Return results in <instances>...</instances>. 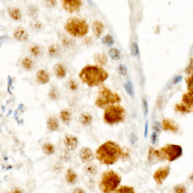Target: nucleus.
<instances>
[{
  "instance_id": "1",
  "label": "nucleus",
  "mask_w": 193,
  "mask_h": 193,
  "mask_svg": "<svg viewBox=\"0 0 193 193\" xmlns=\"http://www.w3.org/2000/svg\"><path fill=\"white\" fill-rule=\"evenodd\" d=\"M122 155L119 146L112 141H108L101 145L96 151L97 159L103 164H115Z\"/></svg>"
},
{
  "instance_id": "2",
  "label": "nucleus",
  "mask_w": 193,
  "mask_h": 193,
  "mask_svg": "<svg viewBox=\"0 0 193 193\" xmlns=\"http://www.w3.org/2000/svg\"><path fill=\"white\" fill-rule=\"evenodd\" d=\"M79 77L83 82L86 84L87 86H98L107 79L108 74L101 67L87 65L81 71Z\"/></svg>"
},
{
  "instance_id": "3",
  "label": "nucleus",
  "mask_w": 193,
  "mask_h": 193,
  "mask_svg": "<svg viewBox=\"0 0 193 193\" xmlns=\"http://www.w3.org/2000/svg\"><path fill=\"white\" fill-rule=\"evenodd\" d=\"M65 29L68 33L75 37H81L88 33L89 26L86 21L77 17H71L66 21Z\"/></svg>"
},
{
  "instance_id": "4",
  "label": "nucleus",
  "mask_w": 193,
  "mask_h": 193,
  "mask_svg": "<svg viewBox=\"0 0 193 193\" xmlns=\"http://www.w3.org/2000/svg\"><path fill=\"white\" fill-rule=\"evenodd\" d=\"M121 178L113 171H107L104 173L99 184V189L104 193L115 191L119 185Z\"/></svg>"
},
{
  "instance_id": "5",
  "label": "nucleus",
  "mask_w": 193,
  "mask_h": 193,
  "mask_svg": "<svg viewBox=\"0 0 193 193\" xmlns=\"http://www.w3.org/2000/svg\"><path fill=\"white\" fill-rule=\"evenodd\" d=\"M125 117V110L119 105H110L104 112V119L108 124L113 125L122 121Z\"/></svg>"
},
{
  "instance_id": "6",
  "label": "nucleus",
  "mask_w": 193,
  "mask_h": 193,
  "mask_svg": "<svg viewBox=\"0 0 193 193\" xmlns=\"http://www.w3.org/2000/svg\"><path fill=\"white\" fill-rule=\"evenodd\" d=\"M120 102L121 98L119 95L112 92L109 89L104 87L99 92L95 101V105L99 108H104L109 104H113Z\"/></svg>"
},
{
  "instance_id": "7",
  "label": "nucleus",
  "mask_w": 193,
  "mask_h": 193,
  "mask_svg": "<svg viewBox=\"0 0 193 193\" xmlns=\"http://www.w3.org/2000/svg\"><path fill=\"white\" fill-rule=\"evenodd\" d=\"M160 151L164 159L170 162L178 159L182 155V148L176 144H167L161 148Z\"/></svg>"
},
{
  "instance_id": "8",
  "label": "nucleus",
  "mask_w": 193,
  "mask_h": 193,
  "mask_svg": "<svg viewBox=\"0 0 193 193\" xmlns=\"http://www.w3.org/2000/svg\"><path fill=\"white\" fill-rule=\"evenodd\" d=\"M176 109L183 113L193 112V94L189 92L183 95L182 103L177 105Z\"/></svg>"
},
{
  "instance_id": "9",
  "label": "nucleus",
  "mask_w": 193,
  "mask_h": 193,
  "mask_svg": "<svg viewBox=\"0 0 193 193\" xmlns=\"http://www.w3.org/2000/svg\"><path fill=\"white\" fill-rule=\"evenodd\" d=\"M62 6L67 12L73 13L79 10L82 6L81 0H62Z\"/></svg>"
},
{
  "instance_id": "10",
  "label": "nucleus",
  "mask_w": 193,
  "mask_h": 193,
  "mask_svg": "<svg viewBox=\"0 0 193 193\" xmlns=\"http://www.w3.org/2000/svg\"><path fill=\"white\" fill-rule=\"evenodd\" d=\"M170 173V168L164 166L158 169L153 174V179L158 185H161L166 180Z\"/></svg>"
},
{
  "instance_id": "11",
  "label": "nucleus",
  "mask_w": 193,
  "mask_h": 193,
  "mask_svg": "<svg viewBox=\"0 0 193 193\" xmlns=\"http://www.w3.org/2000/svg\"><path fill=\"white\" fill-rule=\"evenodd\" d=\"M13 36L17 41L25 42L29 38V33L23 27H18L14 30Z\"/></svg>"
},
{
  "instance_id": "12",
  "label": "nucleus",
  "mask_w": 193,
  "mask_h": 193,
  "mask_svg": "<svg viewBox=\"0 0 193 193\" xmlns=\"http://www.w3.org/2000/svg\"><path fill=\"white\" fill-rule=\"evenodd\" d=\"M79 156L83 163L90 162L94 159V154L92 150L88 147H84L81 150Z\"/></svg>"
},
{
  "instance_id": "13",
  "label": "nucleus",
  "mask_w": 193,
  "mask_h": 193,
  "mask_svg": "<svg viewBox=\"0 0 193 193\" xmlns=\"http://www.w3.org/2000/svg\"><path fill=\"white\" fill-rule=\"evenodd\" d=\"M64 143L66 148L69 150H74L77 147L78 140L77 138L71 135H67L65 137Z\"/></svg>"
},
{
  "instance_id": "14",
  "label": "nucleus",
  "mask_w": 193,
  "mask_h": 193,
  "mask_svg": "<svg viewBox=\"0 0 193 193\" xmlns=\"http://www.w3.org/2000/svg\"><path fill=\"white\" fill-rule=\"evenodd\" d=\"M92 29L93 33L96 37H99L102 35L105 29L104 25L102 22L99 21H95L92 24Z\"/></svg>"
},
{
  "instance_id": "15",
  "label": "nucleus",
  "mask_w": 193,
  "mask_h": 193,
  "mask_svg": "<svg viewBox=\"0 0 193 193\" xmlns=\"http://www.w3.org/2000/svg\"><path fill=\"white\" fill-rule=\"evenodd\" d=\"M53 71L54 73L58 78H64L67 73L66 67L62 64H56L54 66Z\"/></svg>"
},
{
  "instance_id": "16",
  "label": "nucleus",
  "mask_w": 193,
  "mask_h": 193,
  "mask_svg": "<svg viewBox=\"0 0 193 193\" xmlns=\"http://www.w3.org/2000/svg\"><path fill=\"white\" fill-rule=\"evenodd\" d=\"M163 129L166 130H170L173 132H176L178 131V126L176 125V123H174V121H173L172 120L169 119H163Z\"/></svg>"
},
{
  "instance_id": "17",
  "label": "nucleus",
  "mask_w": 193,
  "mask_h": 193,
  "mask_svg": "<svg viewBox=\"0 0 193 193\" xmlns=\"http://www.w3.org/2000/svg\"><path fill=\"white\" fill-rule=\"evenodd\" d=\"M9 15L12 19L15 21H21L22 18V15L20 10L17 8L12 7L8 9Z\"/></svg>"
},
{
  "instance_id": "18",
  "label": "nucleus",
  "mask_w": 193,
  "mask_h": 193,
  "mask_svg": "<svg viewBox=\"0 0 193 193\" xmlns=\"http://www.w3.org/2000/svg\"><path fill=\"white\" fill-rule=\"evenodd\" d=\"M37 80L41 84L47 83L50 81V75L44 70H39L36 74Z\"/></svg>"
},
{
  "instance_id": "19",
  "label": "nucleus",
  "mask_w": 193,
  "mask_h": 193,
  "mask_svg": "<svg viewBox=\"0 0 193 193\" xmlns=\"http://www.w3.org/2000/svg\"><path fill=\"white\" fill-rule=\"evenodd\" d=\"M92 121V116L90 113L84 112L79 117V121L83 126H88L90 125Z\"/></svg>"
},
{
  "instance_id": "20",
  "label": "nucleus",
  "mask_w": 193,
  "mask_h": 193,
  "mask_svg": "<svg viewBox=\"0 0 193 193\" xmlns=\"http://www.w3.org/2000/svg\"><path fill=\"white\" fill-rule=\"evenodd\" d=\"M94 60L95 62L100 66L105 65L108 61L106 55L103 53H98L94 56Z\"/></svg>"
},
{
  "instance_id": "21",
  "label": "nucleus",
  "mask_w": 193,
  "mask_h": 193,
  "mask_svg": "<svg viewBox=\"0 0 193 193\" xmlns=\"http://www.w3.org/2000/svg\"><path fill=\"white\" fill-rule=\"evenodd\" d=\"M66 179L69 184H74L77 180V175L73 169H69L66 172Z\"/></svg>"
},
{
  "instance_id": "22",
  "label": "nucleus",
  "mask_w": 193,
  "mask_h": 193,
  "mask_svg": "<svg viewBox=\"0 0 193 193\" xmlns=\"http://www.w3.org/2000/svg\"><path fill=\"white\" fill-rule=\"evenodd\" d=\"M48 53L52 57L56 58L60 54V49L58 45L52 44L48 48Z\"/></svg>"
},
{
  "instance_id": "23",
  "label": "nucleus",
  "mask_w": 193,
  "mask_h": 193,
  "mask_svg": "<svg viewBox=\"0 0 193 193\" xmlns=\"http://www.w3.org/2000/svg\"><path fill=\"white\" fill-rule=\"evenodd\" d=\"M60 118L62 121L66 123H69L71 119V115L69 111L67 109H64L61 112Z\"/></svg>"
},
{
  "instance_id": "24",
  "label": "nucleus",
  "mask_w": 193,
  "mask_h": 193,
  "mask_svg": "<svg viewBox=\"0 0 193 193\" xmlns=\"http://www.w3.org/2000/svg\"><path fill=\"white\" fill-rule=\"evenodd\" d=\"M47 126L52 131L56 130L58 127L57 119L54 117H51L47 121Z\"/></svg>"
},
{
  "instance_id": "25",
  "label": "nucleus",
  "mask_w": 193,
  "mask_h": 193,
  "mask_svg": "<svg viewBox=\"0 0 193 193\" xmlns=\"http://www.w3.org/2000/svg\"><path fill=\"white\" fill-rule=\"evenodd\" d=\"M22 64L26 70H30L33 67V62L31 58L26 57L23 59Z\"/></svg>"
},
{
  "instance_id": "26",
  "label": "nucleus",
  "mask_w": 193,
  "mask_h": 193,
  "mask_svg": "<svg viewBox=\"0 0 193 193\" xmlns=\"http://www.w3.org/2000/svg\"><path fill=\"white\" fill-rule=\"evenodd\" d=\"M29 52L34 57H38L41 54V48L39 45H31L29 48Z\"/></svg>"
},
{
  "instance_id": "27",
  "label": "nucleus",
  "mask_w": 193,
  "mask_h": 193,
  "mask_svg": "<svg viewBox=\"0 0 193 193\" xmlns=\"http://www.w3.org/2000/svg\"><path fill=\"white\" fill-rule=\"evenodd\" d=\"M42 148H43V152H44L45 154L49 155L53 154L55 151L53 146L52 144L49 143L44 144Z\"/></svg>"
},
{
  "instance_id": "28",
  "label": "nucleus",
  "mask_w": 193,
  "mask_h": 193,
  "mask_svg": "<svg viewBox=\"0 0 193 193\" xmlns=\"http://www.w3.org/2000/svg\"><path fill=\"white\" fill-rule=\"evenodd\" d=\"M130 53L133 56L138 57L140 55V48L136 42H133L130 45Z\"/></svg>"
},
{
  "instance_id": "29",
  "label": "nucleus",
  "mask_w": 193,
  "mask_h": 193,
  "mask_svg": "<svg viewBox=\"0 0 193 193\" xmlns=\"http://www.w3.org/2000/svg\"><path fill=\"white\" fill-rule=\"evenodd\" d=\"M102 43L104 45L110 47L115 44V40L111 35H107L102 39Z\"/></svg>"
},
{
  "instance_id": "30",
  "label": "nucleus",
  "mask_w": 193,
  "mask_h": 193,
  "mask_svg": "<svg viewBox=\"0 0 193 193\" xmlns=\"http://www.w3.org/2000/svg\"><path fill=\"white\" fill-rule=\"evenodd\" d=\"M109 55L110 57L114 60H119V56H120L119 50L115 48H111L109 51Z\"/></svg>"
},
{
  "instance_id": "31",
  "label": "nucleus",
  "mask_w": 193,
  "mask_h": 193,
  "mask_svg": "<svg viewBox=\"0 0 193 193\" xmlns=\"http://www.w3.org/2000/svg\"><path fill=\"white\" fill-rule=\"evenodd\" d=\"M124 87L127 94L130 96H133L134 95V91L133 88V84L130 81H127L124 84Z\"/></svg>"
},
{
  "instance_id": "32",
  "label": "nucleus",
  "mask_w": 193,
  "mask_h": 193,
  "mask_svg": "<svg viewBox=\"0 0 193 193\" xmlns=\"http://www.w3.org/2000/svg\"><path fill=\"white\" fill-rule=\"evenodd\" d=\"M115 193H134V190L133 188L132 187L123 186L120 187L119 189L115 190Z\"/></svg>"
},
{
  "instance_id": "33",
  "label": "nucleus",
  "mask_w": 193,
  "mask_h": 193,
  "mask_svg": "<svg viewBox=\"0 0 193 193\" xmlns=\"http://www.w3.org/2000/svg\"><path fill=\"white\" fill-rule=\"evenodd\" d=\"M86 171L90 174L95 175L98 172V169L96 165L92 164H90L86 167Z\"/></svg>"
},
{
  "instance_id": "34",
  "label": "nucleus",
  "mask_w": 193,
  "mask_h": 193,
  "mask_svg": "<svg viewBox=\"0 0 193 193\" xmlns=\"http://www.w3.org/2000/svg\"><path fill=\"white\" fill-rule=\"evenodd\" d=\"M187 88L189 92L193 94V75L186 79Z\"/></svg>"
},
{
  "instance_id": "35",
  "label": "nucleus",
  "mask_w": 193,
  "mask_h": 193,
  "mask_svg": "<svg viewBox=\"0 0 193 193\" xmlns=\"http://www.w3.org/2000/svg\"><path fill=\"white\" fill-rule=\"evenodd\" d=\"M44 5L48 8H53L57 4L56 0H44Z\"/></svg>"
},
{
  "instance_id": "36",
  "label": "nucleus",
  "mask_w": 193,
  "mask_h": 193,
  "mask_svg": "<svg viewBox=\"0 0 193 193\" xmlns=\"http://www.w3.org/2000/svg\"><path fill=\"white\" fill-rule=\"evenodd\" d=\"M62 44L65 47H70L74 44V41L69 38H65L62 40Z\"/></svg>"
},
{
  "instance_id": "37",
  "label": "nucleus",
  "mask_w": 193,
  "mask_h": 193,
  "mask_svg": "<svg viewBox=\"0 0 193 193\" xmlns=\"http://www.w3.org/2000/svg\"><path fill=\"white\" fill-rule=\"evenodd\" d=\"M142 109H143L144 117H146V116L148 114V109L147 102L145 99H143L142 100Z\"/></svg>"
},
{
  "instance_id": "38",
  "label": "nucleus",
  "mask_w": 193,
  "mask_h": 193,
  "mask_svg": "<svg viewBox=\"0 0 193 193\" xmlns=\"http://www.w3.org/2000/svg\"><path fill=\"white\" fill-rule=\"evenodd\" d=\"M152 129L156 133H159L161 129V125L158 121H154L152 123Z\"/></svg>"
},
{
  "instance_id": "39",
  "label": "nucleus",
  "mask_w": 193,
  "mask_h": 193,
  "mask_svg": "<svg viewBox=\"0 0 193 193\" xmlns=\"http://www.w3.org/2000/svg\"><path fill=\"white\" fill-rule=\"evenodd\" d=\"M69 86L71 90H77L78 88V83L74 80H70Z\"/></svg>"
},
{
  "instance_id": "40",
  "label": "nucleus",
  "mask_w": 193,
  "mask_h": 193,
  "mask_svg": "<svg viewBox=\"0 0 193 193\" xmlns=\"http://www.w3.org/2000/svg\"><path fill=\"white\" fill-rule=\"evenodd\" d=\"M185 71L187 74H191L193 73V58L190 59L189 65L186 68Z\"/></svg>"
},
{
  "instance_id": "41",
  "label": "nucleus",
  "mask_w": 193,
  "mask_h": 193,
  "mask_svg": "<svg viewBox=\"0 0 193 193\" xmlns=\"http://www.w3.org/2000/svg\"><path fill=\"white\" fill-rule=\"evenodd\" d=\"M119 74L123 76H125L127 73V69L125 66L122 65H120L119 67Z\"/></svg>"
},
{
  "instance_id": "42",
  "label": "nucleus",
  "mask_w": 193,
  "mask_h": 193,
  "mask_svg": "<svg viewBox=\"0 0 193 193\" xmlns=\"http://www.w3.org/2000/svg\"><path fill=\"white\" fill-rule=\"evenodd\" d=\"M129 140H130V143L132 144H134L136 143V142L137 141V136H136V134H134L133 133H131L130 135V136H129Z\"/></svg>"
},
{
  "instance_id": "43",
  "label": "nucleus",
  "mask_w": 193,
  "mask_h": 193,
  "mask_svg": "<svg viewBox=\"0 0 193 193\" xmlns=\"http://www.w3.org/2000/svg\"><path fill=\"white\" fill-rule=\"evenodd\" d=\"M157 138V134H156V132H153L151 136V142L153 144H156Z\"/></svg>"
},
{
  "instance_id": "44",
  "label": "nucleus",
  "mask_w": 193,
  "mask_h": 193,
  "mask_svg": "<svg viewBox=\"0 0 193 193\" xmlns=\"http://www.w3.org/2000/svg\"><path fill=\"white\" fill-rule=\"evenodd\" d=\"M175 192L178 193H182L185 192V188L182 186H178L175 188Z\"/></svg>"
},
{
  "instance_id": "45",
  "label": "nucleus",
  "mask_w": 193,
  "mask_h": 193,
  "mask_svg": "<svg viewBox=\"0 0 193 193\" xmlns=\"http://www.w3.org/2000/svg\"><path fill=\"white\" fill-rule=\"evenodd\" d=\"M182 80V77L181 75H178L175 78L173 79V83L174 84H177L178 83H179L180 82H181Z\"/></svg>"
},
{
  "instance_id": "46",
  "label": "nucleus",
  "mask_w": 193,
  "mask_h": 193,
  "mask_svg": "<svg viewBox=\"0 0 193 193\" xmlns=\"http://www.w3.org/2000/svg\"><path fill=\"white\" fill-rule=\"evenodd\" d=\"M148 121H147L145 123V126H144V138H147L148 135Z\"/></svg>"
},
{
  "instance_id": "47",
  "label": "nucleus",
  "mask_w": 193,
  "mask_h": 193,
  "mask_svg": "<svg viewBox=\"0 0 193 193\" xmlns=\"http://www.w3.org/2000/svg\"><path fill=\"white\" fill-rule=\"evenodd\" d=\"M10 87L12 86V79L11 78L10 76H9L8 77V92L11 94H12V92L10 91Z\"/></svg>"
},
{
  "instance_id": "48",
  "label": "nucleus",
  "mask_w": 193,
  "mask_h": 193,
  "mask_svg": "<svg viewBox=\"0 0 193 193\" xmlns=\"http://www.w3.org/2000/svg\"><path fill=\"white\" fill-rule=\"evenodd\" d=\"M50 97L51 99L54 100V99L57 98V96H56V95L55 92H54L53 91H52L50 92Z\"/></svg>"
},
{
  "instance_id": "49",
  "label": "nucleus",
  "mask_w": 193,
  "mask_h": 193,
  "mask_svg": "<svg viewBox=\"0 0 193 193\" xmlns=\"http://www.w3.org/2000/svg\"><path fill=\"white\" fill-rule=\"evenodd\" d=\"M190 180H191V181L193 182V174H192V175L190 176Z\"/></svg>"
},
{
  "instance_id": "50",
  "label": "nucleus",
  "mask_w": 193,
  "mask_h": 193,
  "mask_svg": "<svg viewBox=\"0 0 193 193\" xmlns=\"http://www.w3.org/2000/svg\"><path fill=\"white\" fill-rule=\"evenodd\" d=\"M75 191V192H83V191H82V190H76Z\"/></svg>"
}]
</instances>
